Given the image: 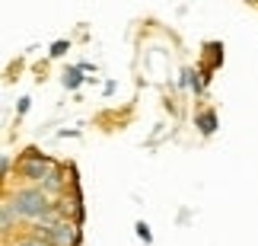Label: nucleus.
Wrapping results in <instances>:
<instances>
[{
    "mask_svg": "<svg viewBox=\"0 0 258 246\" xmlns=\"http://www.w3.org/2000/svg\"><path fill=\"white\" fill-rule=\"evenodd\" d=\"M13 208L16 214H26V218H38V214L48 211V199L38 189H19L13 195Z\"/></svg>",
    "mask_w": 258,
    "mask_h": 246,
    "instance_id": "nucleus-1",
    "label": "nucleus"
},
{
    "mask_svg": "<svg viewBox=\"0 0 258 246\" xmlns=\"http://www.w3.org/2000/svg\"><path fill=\"white\" fill-rule=\"evenodd\" d=\"M54 243H57V246H71V243H74L71 227H64V224H61V227H54Z\"/></svg>",
    "mask_w": 258,
    "mask_h": 246,
    "instance_id": "nucleus-2",
    "label": "nucleus"
},
{
    "mask_svg": "<svg viewBox=\"0 0 258 246\" xmlns=\"http://www.w3.org/2000/svg\"><path fill=\"white\" fill-rule=\"evenodd\" d=\"M198 125H201V131H204V134H211L214 128H217V119H214V112H201V115H198Z\"/></svg>",
    "mask_w": 258,
    "mask_h": 246,
    "instance_id": "nucleus-3",
    "label": "nucleus"
},
{
    "mask_svg": "<svg viewBox=\"0 0 258 246\" xmlns=\"http://www.w3.org/2000/svg\"><path fill=\"white\" fill-rule=\"evenodd\" d=\"M48 160H35V163H29L26 166V176H32V179H38V176H45V170H48Z\"/></svg>",
    "mask_w": 258,
    "mask_h": 246,
    "instance_id": "nucleus-4",
    "label": "nucleus"
},
{
    "mask_svg": "<svg viewBox=\"0 0 258 246\" xmlns=\"http://www.w3.org/2000/svg\"><path fill=\"white\" fill-rule=\"evenodd\" d=\"M64 83H67V86H71V90H74V86L80 83V71H77V67H74V71H67V77H64Z\"/></svg>",
    "mask_w": 258,
    "mask_h": 246,
    "instance_id": "nucleus-5",
    "label": "nucleus"
},
{
    "mask_svg": "<svg viewBox=\"0 0 258 246\" xmlns=\"http://www.w3.org/2000/svg\"><path fill=\"white\" fill-rule=\"evenodd\" d=\"M137 233H141L144 240H150V227H147V224H137Z\"/></svg>",
    "mask_w": 258,
    "mask_h": 246,
    "instance_id": "nucleus-6",
    "label": "nucleus"
},
{
    "mask_svg": "<svg viewBox=\"0 0 258 246\" xmlns=\"http://www.w3.org/2000/svg\"><path fill=\"white\" fill-rule=\"evenodd\" d=\"M16 246H42V243H35V240H23V243H16Z\"/></svg>",
    "mask_w": 258,
    "mask_h": 246,
    "instance_id": "nucleus-7",
    "label": "nucleus"
}]
</instances>
